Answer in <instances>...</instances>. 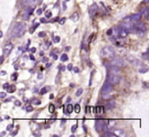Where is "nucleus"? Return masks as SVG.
I'll list each match as a JSON object with an SVG mask.
<instances>
[{"mask_svg": "<svg viewBox=\"0 0 149 137\" xmlns=\"http://www.w3.org/2000/svg\"><path fill=\"white\" fill-rule=\"evenodd\" d=\"M3 58H4V56H1V59H0V64H2V62H3Z\"/></svg>", "mask_w": 149, "mask_h": 137, "instance_id": "53", "label": "nucleus"}, {"mask_svg": "<svg viewBox=\"0 0 149 137\" xmlns=\"http://www.w3.org/2000/svg\"><path fill=\"white\" fill-rule=\"evenodd\" d=\"M98 13V5L97 4H92L89 7V15L91 17H94L96 15V13Z\"/></svg>", "mask_w": 149, "mask_h": 137, "instance_id": "9", "label": "nucleus"}, {"mask_svg": "<svg viewBox=\"0 0 149 137\" xmlns=\"http://www.w3.org/2000/svg\"><path fill=\"white\" fill-rule=\"evenodd\" d=\"M33 135L34 136H41V133H38V131H35V132H33Z\"/></svg>", "mask_w": 149, "mask_h": 137, "instance_id": "37", "label": "nucleus"}, {"mask_svg": "<svg viewBox=\"0 0 149 137\" xmlns=\"http://www.w3.org/2000/svg\"><path fill=\"white\" fill-rule=\"evenodd\" d=\"M57 55H53V59H57Z\"/></svg>", "mask_w": 149, "mask_h": 137, "instance_id": "62", "label": "nucleus"}, {"mask_svg": "<svg viewBox=\"0 0 149 137\" xmlns=\"http://www.w3.org/2000/svg\"><path fill=\"white\" fill-rule=\"evenodd\" d=\"M13 99V97H9V98H7V99H4V102H9Z\"/></svg>", "mask_w": 149, "mask_h": 137, "instance_id": "43", "label": "nucleus"}, {"mask_svg": "<svg viewBox=\"0 0 149 137\" xmlns=\"http://www.w3.org/2000/svg\"><path fill=\"white\" fill-rule=\"evenodd\" d=\"M17 77H19V74H17V73H13V75H11V80H13V81H15V80L17 79Z\"/></svg>", "mask_w": 149, "mask_h": 137, "instance_id": "27", "label": "nucleus"}, {"mask_svg": "<svg viewBox=\"0 0 149 137\" xmlns=\"http://www.w3.org/2000/svg\"><path fill=\"white\" fill-rule=\"evenodd\" d=\"M116 106V102H114V100H108L107 102H106V106H105V108H106V110H111L112 108Z\"/></svg>", "mask_w": 149, "mask_h": 137, "instance_id": "13", "label": "nucleus"}, {"mask_svg": "<svg viewBox=\"0 0 149 137\" xmlns=\"http://www.w3.org/2000/svg\"><path fill=\"white\" fill-rule=\"evenodd\" d=\"M15 106H22L21 101H19V100H15Z\"/></svg>", "mask_w": 149, "mask_h": 137, "instance_id": "39", "label": "nucleus"}, {"mask_svg": "<svg viewBox=\"0 0 149 137\" xmlns=\"http://www.w3.org/2000/svg\"><path fill=\"white\" fill-rule=\"evenodd\" d=\"M50 66H51V64H50V62H48V64H46V68H50Z\"/></svg>", "mask_w": 149, "mask_h": 137, "instance_id": "54", "label": "nucleus"}, {"mask_svg": "<svg viewBox=\"0 0 149 137\" xmlns=\"http://www.w3.org/2000/svg\"><path fill=\"white\" fill-rule=\"evenodd\" d=\"M33 108H33L32 106H28L27 108H26V110H27V112H29V113H30V112H32V110H33Z\"/></svg>", "mask_w": 149, "mask_h": 137, "instance_id": "32", "label": "nucleus"}, {"mask_svg": "<svg viewBox=\"0 0 149 137\" xmlns=\"http://www.w3.org/2000/svg\"><path fill=\"white\" fill-rule=\"evenodd\" d=\"M64 1H65V2H66V1H70V0H64Z\"/></svg>", "mask_w": 149, "mask_h": 137, "instance_id": "64", "label": "nucleus"}, {"mask_svg": "<svg viewBox=\"0 0 149 137\" xmlns=\"http://www.w3.org/2000/svg\"><path fill=\"white\" fill-rule=\"evenodd\" d=\"M47 17H46V19H44V17H43V19H41V20H40V22H41V23H47Z\"/></svg>", "mask_w": 149, "mask_h": 137, "instance_id": "41", "label": "nucleus"}, {"mask_svg": "<svg viewBox=\"0 0 149 137\" xmlns=\"http://www.w3.org/2000/svg\"><path fill=\"white\" fill-rule=\"evenodd\" d=\"M48 110H49V113H51V114H53L54 112H55V106H54V104H49V108H48Z\"/></svg>", "mask_w": 149, "mask_h": 137, "instance_id": "22", "label": "nucleus"}, {"mask_svg": "<svg viewBox=\"0 0 149 137\" xmlns=\"http://www.w3.org/2000/svg\"><path fill=\"white\" fill-rule=\"evenodd\" d=\"M38 27H39V24H35V25H34V27H32L31 29H30V33H33V32L35 31Z\"/></svg>", "mask_w": 149, "mask_h": 137, "instance_id": "25", "label": "nucleus"}, {"mask_svg": "<svg viewBox=\"0 0 149 137\" xmlns=\"http://www.w3.org/2000/svg\"><path fill=\"white\" fill-rule=\"evenodd\" d=\"M13 128V124H10V125H8V126H7V131H10L11 129Z\"/></svg>", "mask_w": 149, "mask_h": 137, "instance_id": "35", "label": "nucleus"}, {"mask_svg": "<svg viewBox=\"0 0 149 137\" xmlns=\"http://www.w3.org/2000/svg\"><path fill=\"white\" fill-rule=\"evenodd\" d=\"M29 58H30V59H31V60H35V57H34L33 54H31V55L29 56Z\"/></svg>", "mask_w": 149, "mask_h": 137, "instance_id": "47", "label": "nucleus"}, {"mask_svg": "<svg viewBox=\"0 0 149 137\" xmlns=\"http://www.w3.org/2000/svg\"><path fill=\"white\" fill-rule=\"evenodd\" d=\"M149 2V0H144V1H143V3H144V4H145V3H148Z\"/></svg>", "mask_w": 149, "mask_h": 137, "instance_id": "58", "label": "nucleus"}, {"mask_svg": "<svg viewBox=\"0 0 149 137\" xmlns=\"http://www.w3.org/2000/svg\"><path fill=\"white\" fill-rule=\"evenodd\" d=\"M7 91L9 92V93H13V92L15 91V85H10L8 88H7Z\"/></svg>", "mask_w": 149, "mask_h": 137, "instance_id": "21", "label": "nucleus"}, {"mask_svg": "<svg viewBox=\"0 0 149 137\" xmlns=\"http://www.w3.org/2000/svg\"><path fill=\"white\" fill-rule=\"evenodd\" d=\"M50 45H51V42H50V41H46V46L48 47V46H50Z\"/></svg>", "mask_w": 149, "mask_h": 137, "instance_id": "51", "label": "nucleus"}, {"mask_svg": "<svg viewBox=\"0 0 149 137\" xmlns=\"http://www.w3.org/2000/svg\"><path fill=\"white\" fill-rule=\"evenodd\" d=\"M106 35H107V36H111V35H113V29H109V30H107V31H106Z\"/></svg>", "mask_w": 149, "mask_h": 137, "instance_id": "29", "label": "nucleus"}, {"mask_svg": "<svg viewBox=\"0 0 149 137\" xmlns=\"http://www.w3.org/2000/svg\"><path fill=\"white\" fill-rule=\"evenodd\" d=\"M70 20H72V22H78V20H79V15H78L77 13H74V15H70Z\"/></svg>", "mask_w": 149, "mask_h": 137, "instance_id": "19", "label": "nucleus"}, {"mask_svg": "<svg viewBox=\"0 0 149 137\" xmlns=\"http://www.w3.org/2000/svg\"><path fill=\"white\" fill-rule=\"evenodd\" d=\"M135 30L137 31V33H144L146 31V25L144 23H136V25L134 26Z\"/></svg>", "mask_w": 149, "mask_h": 137, "instance_id": "7", "label": "nucleus"}, {"mask_svg": "<svg viewBox=\"0 0 149 137\" xmlns=\"http://www.w3.org/2000/svg\"><path fill=\"white\" fill-rule=\"evenodd\" d=\"M51 17H52V13H51V11H49V10L46 11V13H45V17H47V19L49 20Z\"/></svg>", "mask_w": 149, "mask_h": 137, "instance_id": "26", "label": "nucleus"}, {"mask_svg": "<svg viewBox=\"0 0 149 137\" xmlns=\"http://www.w3.org/2000/svg\"><path fill=\"white\" fill-rule=\"evenodd\" d=\"M100 55L103 58H113L114 57V48L111 46H104L100 51Z\"/></svg>", "mask_w": 149, "mask_h": 137, "instance_id": "2", "label": "nucleus"}, {"mask_svg": "<svg viewBox=\"0 0 149 137\" xmlns=\"http://www.w3.org/2000/svg\"><path fill=\"white\" fill-rule=\"evenodd\" d=\"M32 102H33V104H36V106H39V104H41V100L37 99V98H33Z\"/></svg>", "mask_w": 149, "mask_h": 137, "instance_id": "23", "label": "nucleus"}, {"mask_svg": "<svg viewBox=\"0 0 149 137\" xmlns=\"http://www.w3.org/2000/svg\"><path fill=\"white\" fill-rule=\"evenodd\" d=\"M33 13H34V7H26L25 13H24V15H23V19L25 20V21L29 20V17H31V15Z\"/></svg>", "mask_w": 149, "mask_h": 137, "instance_id": "8", "label": "nucleus"}, {"mask_svg": "<svg viewBox=\"0 0 149 137\" xmlns=\"http://www.w3.org/2000/svg\"><path fill=\"white\" fill-rule=\"evenodd\" d=\"M70 100H72V98H70V97H68V99H66V102L68 103V102H70Z\"/></svg>", "mask_w": 149, "mask_h": 137, "instance_id": "55", "label": "nucleus"}, {"mask_svg": "<svg viewBox=\"0 0 149 137\" xmlns=\"http://www.w3.org/2000/svg\"><path fill=\"white\" fill-rule=\"evenodd\" d=\"M42 78H43V76H42V74H39V75H38V80H41Z\"/></svg>", "mask_w": 149, "mask_h": 137, "instance_id": "50", "label": "nucleus"}, {"mask_svg": "<svg viewBox=\"0 0 149 137\" xmlns=\"http://www.w3.org/2000/svg\"><path fill=\"white\" fill-rule=\"evenodd\" d=\"M59 41H60V37H59V36H55V37H54V42H55V43H58Z\"/></svg>", "mask_w": 149, "mask_h": 137, "instance_id": "33", "label": "nucleus"}, {"mask_svg": "<svg viewBox=\"0 0 149 137\" xmlns=\"http://www.w3.org/2000/svg\"><path fill=\"white\" fill-rule=\"evenodd\" d=\"M113 36L114 37H120V28H114L113 29Z\"/></svg>", "mask_w": 149, "mask_h": 137, "instance_id": "20", "label": "nucleus"}, {"mask_svg": "<svg viewBox=\"0 0 149 137\" xmlns=\"http://www.w3.org/2000/svg\"><path fill=\"white\" fill-rule=\"evenodd\" d=\"M58 20H59V19H58V17H57V19H53V20H52V22H57Z\"/></svg>", "mask_w": 149, "mask_h": 137, "instance_id": "59", "label": "nucleus"}, {"mask_svg": "<svg viewBox=\"0 0 149 137\" xmlns=\"http://www.w3.org/2000/svg\"><path fill=\"white\" fill-rule=\"evenodd\" d=\"M42 62H48V57H46V56H44V57L42 58Z\"/></svg>", "mask_w": 149, "mask_h": 137, "instance_id": "45", "label": "nucleus"}, {"mask_svg": "<svg viewBox=\"0 0 149 137\" xmlns=\"http://www.w3.org/2000/svg\"><path fill=\"white\" fill-rule=\"evenodd\" d=\"M50 89H51V88H50V86H45V87H43L41 90H40L39 93L41 94V95H44V94H46L48 91H50Z\"/></svg>", "mask_w": 149, "mask_h": 137, "instance_id": "17", "label": "nucleus"}, {"mask_svg": "<svg viewBox=\"0 0 149 137\" xmlns=\"http://www.w3.org/2000/svg\"><path fill=\"white\" fill-rule=\"evenodd\" d=\"M26 29H27V26L23 22H19L17 23L13 28V31H11V37L13 38H19L25 34Z\"/></svg>", "mask_w": 149, "mask_h": 137, "instance_id": "1", "label": "nucleus"}, {"mask_svg": "<svg viewBox=\"0 0 149 137\" xmlns=\"http://www.w3.org/2000/svg\"><path fill=\"white\" fill-rule=\"evenodd\" d=\"M145 54H147V55H149V47H148V50H147V53H145Z\"/></svg>", "mask_w": 149, "mask_h": 137, "instance_id": "63", "label": "nucleus"}, {"mask_svg": "<svg viewBox=\"0 0 149 137\" xmlns=\"http://www.w3.org/2000/svg\"><path fill=\"white\" fill-rule=\"evenodd\" d=\"M13 49V43H7L4 47V54L5 55H9Z\"/></svg>", "mask_w": 149, "mask_h": 137, "instance_id": "12", "label": "nucleus"}, {"mask_svg": "<svg viewBox=\"0 0 149 137\" xmlns=\"http://www.w3.org/2000/svg\"><path fill=\"white\" fill-rule=\"evenodd\" d=\"M43 55H44V52L41 51V52H40V56H43Z\"/></svg>", "mask_w": 149, "mask_h": 137, "instance_id": "61", "label": "nucleus"}, {"mask_svg": "<svg viewBox=\"0 0 149 137\" xmlns=\"http://www.w3.org/2000/svg\"><path fill=\"white\" fill-rule=\"evenodd\" d=\"M80 110H81V108H80V104H76L74 106V112L76 113H80Z\"/></svg>", "mask_w": 149, "mask_h": 137, "instance_id": "28", "label": "nucleus"}, {"mask_svg": "<svg viewBox=\"0 0 149 137\" xmlns=\"http://www.w3.org/2000/svg\"><path fill=\"white\" fill-rule=\"evenodd\" d=\"M42 13H43V10H42V8H40V9H38V10H37V15H40Z\"/></svg>", "mask_w": 149, "mask_h": 137, "instance_id": "44", "label": "nucleus"}, {"mask_svg": "<svg viewBox=\"0 0 149 137\" xmlns=\"http://www.w3.org/2000/svg\"><path fill=\"white\" fill-rule=\"evenodd\" d=\"M2 87H3V89H7V88L9 87V85H8V84H7V83H5V84H3Z\"/></svg>", "mask_w": 149, "mask_h": 137, "instance_id": "42", "label": "nucleus"}, {"mask_svg": "<svg viewBox=\"0 0 149 137\" xmlns=\"http://www.w3.org/2000/svg\"><path fill=\"white\" fill-rule=\"evenodd\" d=\"M36 4V0H22V5L25 7H34Z\"/></svg>", "mask_w": 149, "mask_h": 137, "instance_id": "10", "label": "nucleus"}, {"mask_svg": "<svg viewBox=\"0 0 149 137\" xmlns=\"http://www.w3.org/2000/svg\"><path fill=\"white\" fill-rule=\"evenodd\" d=\"M74 110V106H72V104H68L65 108H64V114H72Z\"/></svg>", "mask_w": 149, "mask_h": 137, "instance_id": "16", "label": "nucleus"}, {"mask_svg": "<svg viewBox=\"0 0 149 137\" xmlns=\"http://www.w3.org/2000/svg\"><path fill=\"white\" fill-rule=\"evenodd\" d=\"M0 74H1L2 76H4V75H6V72H5V71H1V73H0Z\"/></svg>", "mask_w": 149, "mask_h": 137, "instance_id": "52", "label": "nucleus"}, {"mask_svg": "<svg viewBox=\"0 0 149 137\" xmlns=\"http://www.w3.org/2000/svg\"><path fill=\"white\" fill-rule=\"evenodd\" d=\"M110 64L114 66H118V68H123V66H126V62H125L124 58H122V57H114L111 59Z\"/></svg>", "mask_w": 149, "mask_h": 137, "instance_id": "5", "label": "nucleus"}, {"mask_svg": "<svg viewBox=\"0 0 149 137\" xmlns=\"http://www.w3.org/2000/svg\"><path fill=\"white\" fill-rule=\"evenodd\" d=\"M70 46H68V47L65 48V50H66V51H70Z\"/></svg>", "mask_w": 149, "mask_h": 137, "instance_id": "56", "label": "nucleus"}, {"mask_svg": "<svg viewBox=\"0 0 149 137\" xmlns=\"http://www.w3.org/2000/svg\"><path fill=\"white\" fill-rule=\"evenodd\" d=\"M53 98H54V95L53 94H51V95H50V99H53Z\"/></svg>", "mask_w": 149, "mask_h": 137, "instance_id": "60", "label": "nucleus"}, {"mask_svg": "<svg viewBox=\"0 0 149 137\" xmlns=\"http://www.w3.org/2000/svg\"><path fill=\"white\" fill-rule=\"evenodd\" d=\"M76 130H77V125H74L72 127V132H76Z\"/></svg>", "mask_w": 149, "mask_h": 137, "instance_id": "38", "label": "nucleus"}, {"mask_svg": "<svg viewBox=\"0 0 149 137\" xmlns=\"http://www.w3.org/2000/svg\"><path fill=\"white\" fill-rule=\"evenodd\" d=\"M82 94H83V89H82V88H80V89H78V91L76 92V95H77V96H81Z\"/></svg>", "mask_w": 149, "mask_h": 137, "instance_id": "30", "label": "nucleus"}, {"mask_svg": "<svg viewBox=\"0 0 149 137\" xmlns=\"http://www.w3.org/2000/svg\"><path fill=\"white\" fill-rule=\"evenodd\" d=\"M59 23L61 24V25H63V24L65 23V17H62V19H61V20H60V21H59Z\"/></svg>", "mask_w": 149, "mask_h": 137, "instance_id": "40", "label": "nucleus"}, {"mask_svg": "<svg viewBox=\"0 0 149 137\" xmlns=\"http://www.w3.org/2000/svg\"><path fill=\"white\" fill-rule=\"evenodd\" d=\"M30 50H31V52H32V53H35V52H36V48H35V47H32Z\"/></svg>", "mask_w": 149, "mask_h": 137, "instance_id": "46", "label": "nucleus"}, {"mask_svg": "<svg viewBox=\"0 0 149 137\" xmlns=\"http://www.w3.org/2000/svg\"><path fill=\"white\" fill-rule=\"evenodd\" d=\"M148 72V66L146 64H142V66L139 68V73H147Z\"/></svg>", "mask_w": 149, "mask_h": 137, "instance_id": "18", "label": "nucleus"}, {"mask_svg": "<svg viewBox=\"0 0 149 137\" xmlns=\"http://www.w3.org/2000/svg\"><path fill=\"white\" fill-rule=\"evenodd\" d=\"M142 13H134V15H131V20H132L133 23H139L140 20L142 19Z\"/></svg>", "mask_w": 149, "mask_h": 137, "instance_id": "11", "label": "nucleus"}, {"mask_svg": "<svg viewBox=\"0 0 149 137\" xmlns=\"http://www.w3.org/2000/svg\"><path fill=\"white\" fill-rule=\"evenodd\" d=\"M111 91H112V84L106 80V82L103 84V86H102V88H101V93L102 94H108Z\"/></svg>", "mask_w": 149, "mask_h": 137, "instance_id": "6", "label": "nucleus"}, {"mask_svg": "<svg viewBox=\"0 0 149 137\" xmlns=\"http://www.w3.org/2000/svg\"><path fill=\"white\" fill-rule=\"evenodd\" d=\"M5 96H6V93H5V92H1V93H0V97L2 98V99H4Z\"/></svg>", "mask_w": 149, "mask_h": 137, "instance_id": "34", "label": "nucleus"}, {"mask_svg": "<svg viewBox=\"0 0 149 137\" xmlns=\"http://www.w3.org/2000/svg\"><path fill=\"white\" fill-rule=\"evenodd\" d=\"M112 132L114 133V135L116 136H118V137H124L126 136V133H125L124 130H122V129H114Z\"/></svg>", "mask_w": 149, "mask_h": 137, "instance_id": "14", "label": "nucleus"}, {"mask_svg": "<svg viewBox=\"0 0 149 137\" xmlns=\"http://www.w3.org/2000/svg\"><path fill=\"white\" fill-rule=\"evenodd\" d=\"M62 10H66V4H65V1H63V3H62Z\"/></svg>", "mask_w": 149, "mask_h": 137, "instance_id": "36", "label": "nucleus"}, {"mask_svg": "<svg viewBox=\"0 0 149 137\" xmlns=\"http://www.w3.org/2000/svg\"><path fill=\"white\" fill-rule=\"evenodd\" d=\"M108 121H104V120H96L95 121V129L97 132H102L104 129L107 127V123Z\"/></svg>", "mask_w": 149, "mask_h": 137, "instance_id": "4", "label": "nucleus"}, {"mask_svg": "<svg viewBox=\"0 0 149 137\" xmlns=\"http://www.w3.org/2000/svg\"><path fill=\"white\" fill-rule=\"evenodd\" d=\"M68 68L70 70V71H72V64H68Z\"/></svg>", "mask_w": 149, "mask_h": 137, "instance_id": "48", "label": "nucleus"}, {"mask_svg": "<svg viewBox=\"0 0 149 137\" xmlns=\"http://www.w3.org/2000/svg\"><path fill=\"white\" fill-rule=\"evenodd\" d=\"M38 36H39L40 38H43V37H45V36H46V33H45V32H40V33L38 34Z\"/></svg>", "mask_w": 149, "mask_h": 137, "instance_id": "31", "label": "nucleus"}, {"mask_svg": "<svg viewBox=\"0 0 149 137\" xmlns=\"http://www.w3.org/2000/svg\"><path fill=\"white\" fill-rule=\"evenodd\" d=\"M141 13H142V17H144L145 20L149 19V8H148V7H145V8H143L142 10H141Z\"/></svg>", "mask_w": 149, "mask_h": 137, "instance_id": "15", "label": "nucleus"}, {"mask_svg": "<svg viewBox=\"0 0 149 137\" xmlns=\"http://www.w3.org/2000/svg\"><path fill=\"white\" fill-rule=\"evenodd\" d=\"M68 59V55H66L65 53L62 54L61 57H60V60H61V62H66Z\"/></svg>", "mask_w": 149, "mask_h": 137, "instance_id": "24", "label": "nucleus"}, {"mask_svg": "<svg viewBox=\"0 0 149 137\" xmlns=\"http://www.w3.org/2000/svg\"><path fill=\"white\" fill-rule=\"evenodd\" d=\"M106 80H107L108 82H110L112 85H118V84H120V77L118 75V74L108 73Z\"/></svg>", "mask_w": 149, "mask_h": 137, "instance_id": "3", "label": "nucleus"}, {"mask_svg": "<svg viewBox=\"0 0 149 137\" xmlns=\"http://www.w3.org/2000/svg\"><path fill=\"white\" fill-rule=\"evenodd\" d=\"M15 134H17V131H13V132L11 133V135H15Z\"/></svg>", "mask_w": 149, "mask_h": 137, "instance_id": "57", "label": "nucleus"}, {"mask_svg": "<svg viewBox=\"0 0 149 137\" xmlns=\"http://www.w3.org/2000/svg\"><path fill=\"white\" fill-rule=\"evenodd\" d=\"M74 73H79V68H74Z\"/></svg>", "mask_w": 149, "mask_h": 137, "instance_id": "49", "label": "nucleus"}]
</instances>
